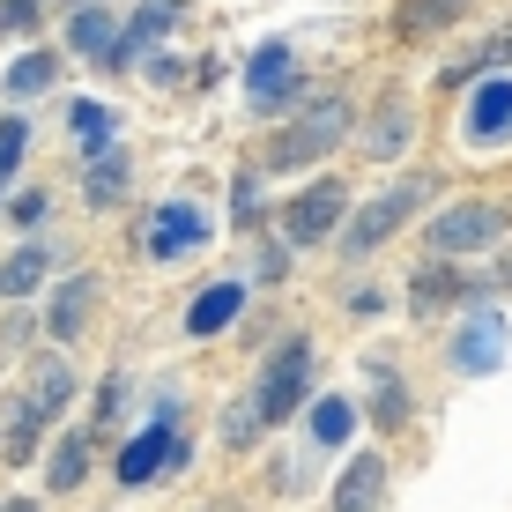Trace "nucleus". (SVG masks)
Segmentation results:
<instances>
[{
  "mask_svg": "<svg viewBox=\"0 0 512 512\" xmlns=\"http://www.w3.org/2000/svg\"><path fill=\"white\" fill-rule=\"evenodd\" d=\"M45 475H52V498H67V490H82V475H90V431H67L60 446H52Z\"/></svg>",
  "mask_w": 512,
  "mask_h": 512,
  "instance_id": "nucleus-20",
  "label": "nucleus"
},
{
  "mask_svg": "<svg viewBox=\"0 0 512 512\" xmlns=\"http://www.w3.org/2000/svg\"><path fill=\"white\" fill-rule=\"evenodd\" d=\"M127 179H134L127 149H119V141H104V149H90V179H82V201H90V208L127 201Z\"/></svg>",
  "mask_w": 512,
  "mask_h": 512,
  "instance_id": "nucleus-17",
  "label": "nucleus"
},
{
  "mask_svg": "<svg viewBox=\"0 0 512 512\" xmlns=\"http://www.w3.org/2000/svg\"><path fill=\"white\" fill-rule=\"evenodd\" d=\"M431 193H438V186L423 179V171H416V179H394L386 193H372V201H364L357 216H349V231H342V260H372L379 245L394 238V231H401V223L416 216L423 201H431Z\"/></svg>",
  "mask_w": 512,
  "mask_h": 512,
  "instance_id": "nucleus-2",
  "label": "nucleus"
},
{
  "mask_svg": "<svg viewBox=\"0 0 512 512\" xmlns=\"http://www.w3.org/2000/svg\"><path fill=\"white\" fill-rule=\"evenodd\" d=\"M186 453H193V446L179 438V423H164V416H156L149 431H141L134 446L119 453V483H134V490H141V483H156L164 468H186Z\"/></svg>",
  "mask_w": 512,
  "mask_h": 512,
  "instance_id": "nucleus-8",
  "label": "nucleus"
},
{
  "mask_svg": "<svg viewBox=\"0 0 512 512\" xmlns=\"http://www.w3.org/2000/svg\"><path fill=\"white\" fill-rule=\"evenodd\" d=\"M201 512H238V505H201Z\"/></svg>",
  "mask_w": 512,
  "mask_h": 512,
  "instance_id": "nucleus-35",
  "label": "nucleus"
},
{
  "mask_svg": "<svg viewBox=\"0 0 512 512\" xmlns=\"http://www.w3.org/2000/svg\"><path fill=\"white\" fill-rule=\"evenodd\" d=\"M119 401H127V386L104 379V386H97V423H112V416H119Z\"/></svg>",
  "mask_w": 512,
  "mask_h": 512,
  "instance_id": "nucleus-31",
  "label": "nucleus"
},
{
  "mask_svg": "<svg viewBox=\"0 0 512 512\" xmlns=\"http://www.w3.org/2000/svg\"><path fill=\"white\" fill-rule=\"evenodd\" d=\"M468 8H475V0H401V8H394V30H401L409 45H423V38H446L453 23H468Z\"/></svg>",
  "mask_w": 512,
  "mask_h": 512,
  "instance_id": "nucleus-16",
  "label": "nucleus"
},
{
  "mask_svg": "<svg viewBox=\"0 0 512 512\" xmlns=\"http://www.w3.org/2000/svg\"><path fill=\"white\" fill-rule=\"evenodd\" d=\"M468 297H483V275L453 268L446 253H431V268L409 275V312H446V305H468Z\"/></svg>",
  "mask_w": 512,
  "mask_h": 512,
  "instance_id": "nucleus-10",
  "label": "nucleus"
},
{
  "mask_svg": "<svg viewBox=\"0 0 512 512\" xmlns=\"http://www.w3.org/2000/svg\"><path fill=\"white\" fill-rule=\"evenodd\" d=\"M297 90H305V75H297L290 45H260L253 60H245V97H253V112H260V119L297 112Z\"/></svg>",
  "mask_w": 512,
  "mask_h": 512,
  "instance_id": "nucleus-6",
  "label": "nucleus"
},
{
  "mask_svg": "<svg viewBox=\"0 0 512 512\" xmlns=\"http://www.w3.org/2000/svg\"><path fill=\"white\" fill-rule=\"evenodd\" d=\"M75 134L90 141V149H104V141H112V119H104V104H75Z\"/></svg>",
  "mask_w": 512,
  "mask_h": 512,
  "instance_id": "nucleus-30",
  "label": "nucleus"
},
{
  "mask_svg": "<svg viewBox=\"0 0 512 512\" xmlns=\"http://www.w3.org/2000/svg\"><path fill=\"white\" fill-rule=\"evenodd\" d=\"M52 82H60V52H23V60L8 67V97L23 104V97H45Z\"/></svg>",
  "mask_w": 512,
  "mask_h": 512,
  "instance_id": "nucleus-22",
  "label": "nucleus"
},
{
  "mask_svg": "<svg viewBox=\"0 0 512 512\" xmlns=\"http://www.w3.org/2000/svg\"><path fill=\"white\" fill-rule=\"evenodd\" d=\"M498 67H512V23H498L483 45L468 52L461 67H453V82H475V75H498Z\"/></svg>",
  "mask_w": 512,
  "mask_h": 512,
  "instance_id": "nucleus-24",
  "label": "nucleus"
},
{
  "mask_svg": "<svg viewBox=\"0 0 512 512\" xmlns=\"http://www.w3.org/2000/svg\"><path fill=\"white\" fill-rule=\"evenodd\" d=\"M305 483H312V468H305V461H290V453H282V461L268 468V490H282V498H297Z\"/></svg>",
  "mask_w": 512,
  "mask_h": 512,
  "instance_id": "nucleus-29",
  "label": "nucleus"
},
{
  "mask_svg": "<svg viewBox=\"0 0 512 512\" xmlns=\"http://www.w3.org/2000/svg\"><path fill=\"white\" fill-rule=\"evenodd\" d=\"M30 401H38L45 409V423L67 409V401H75V372H67V357H45L38 372H30Z\"/></svg>",
  "mask_w": 512,
  "mask_h": 512,
  "instance_id": "nucleus-21",
  "label": "nucleus"
},
{
  "mask_svg": "<svg viewBox=\"0 0 512 512\" xmlns=\"http://www.w3.org/2000/svg\"><path fill=\"white\" fill-rule=\"evenodd\" d=\"M312 372H320V349H312V334H282L268 349V364H260L253 379V401L268 423H290V409H305L312 401Z\"/></svg>",
  "mask_w": 512,
  "mask_h": 512,
  "instance_id": "nucleus-1",
  "label": "nucleus"
},
{
  "mask_svg": "<svg viewBox=\"0 0 512 512\" xmlns=\"http://www.w3.org/2000/svg\"><path fill=\"white\" fill-rule=\"evenodd\" d=\"M260 431H268V416H260V401H253V394L223 409V446H231V453H253V446H260Z\"/></svg>",
  "mask_w": 512,
  "mask_h": 512,
  "instance_id": "nucleus-25",
  "label": "nucleus"
},
{
  "mask_svg": "<svg viewBox=\"0 0 512 512\" xmlns=\"http://www.w3.org/2000/svg\"><path fill=\"white\" fill-rule=\"evenodd\" d=\"M45 275H52V245L30 238L23 253H8V260H0V297H30Z\"/></svg>",
  "mask_w": 512,
  "mask_h": 512,
  "instance_id": "nucleus-19",
  "label": "nucleus"
},
{
  "mask_svg": "<svg viewBox=\"0 0 512 512\" xmlns=\"http://www.w3.org/2000/svg\"><path fill=\"white\" fill-rule=\"evenodd\" d=\"M90 305H97V275H67L60 290H52V305H45V334L52 342H82Z\"/></svg>",
  "mask_w": 512,
  "mask_h": 512,
  "instance_id": "nucleus-15",
  "label": "nucleus"
},
{
  "mask_svg": "<svg viewBox=\"0 0 512 512\" xmlns=\"http://www.w3.org/2000/svg\"><path fill=\"white\" fill-rule=\"evenodd\" d=\"M342 141H349V97H312L305 112H297L290 127L275 134L268 164H275V171H290V164H320V156H334Z\"/></svg>",
  "mask_w": 512,
  "mask_h": 512,
  "instance_id": "nucleus-3",
  "label": "nucleus"
},
{
  "mask_svg": "<svg viewBox=\"0 0 512 512\" xmlns=\"http://www.w3.org/2000/svg\"><path fill=\"white\" fill-rule=\"evenodd\" d=\"M38 15V0H0V30H23Z\"/></svg>",
  "mask_w": 512,
  "mask_h": 512,
  "instance_id": "nucleus-32",
  "label": "nucleus"
},
{
  "mask_svg": "<svg viewBox=\"0 0 512 512\" xmlns=\"http://www.w3.org/2000/svg\"><path fill=\"white\" fill-rule=\"evenodd\" d=\"M45 208H52V193L30 186V193H15V201H8V223H15V231H38V223H45Z\"/></svg>",
  "mask_w": 512,
  "mask_h": 512,
  "instance_id": "nucleus-28",
  "label": "nucleus"
},
{
  "mask_svg": "<svg viewBox=\"0 0 512 512\" xmlns=\"http://www.w3.org/2000/svg\"><path fill=\"white\" fill-rule=\"evenodd\" d=\"M461 134H468V149H505V141H512V82L505 75H475Z\"/></svg>",
  "mask_w": 512,
  "mask_h": 512,
  "instance_id": "nucleus-7",
  "label": "nucleus"
},
{
  "mask_svg": "<svg viewBox=\"0 0 512 512\" xmlns=\"http://www.w3.org/2000/svg\"><path fill=\"white\" fill-rule=\"evenodd\" d=\"M23 141H30L23 112H8V119H0V201H8V186H15V164H23Z\"/></svg>",
  "mask_w": 512,
  "mask_h": 512,
  "instance_id": "nucleus-27",
  "label": "nucleus"
},
{
  "mask_svg": "<svg viewBox=\"0 0 512 512\" xmlns=\"http://www.w3.org/2000/svg\"><path fill=\"white\" fill-rule=\"evenodd\" d=\"M372 423H379V431H401V423H409V386H401V372H386V364H379V394H372Z\"/></svg>",
  "mask_w": 512,
  "mask_h": 512,
  "instance_id": "nucleus-26",
  "label": "nucleus"
},
{
  "mask_svg": "<svg viewBox=\"0 0 512 512\" xmlns=\"http://www.w3.org/2000/svg\"><path fill=\"white\" fill-rule=\"evenodd\" d=\"M342 216H349V186H342V179H312L305 193H290V201H282L275 231L290 238V245H327Z\"/></svg>",
  "mask_w": 512,
  "mask_h": 512,
  "instance_id": "nucleus-5",
  "label": "nucleus"
},
{
  "mask_svg": "<svg viewBox=\"0 0 512 512\" xmlns=\"http://www.w3.org/2000/svg\"><path fill=\"white\" fill-rule=\"evenodd\" d=\"M505 223H512V216H505L498 201H453V208H438V216L423 223V238H431V253L461 260V253H483V245H498Z\"/></svg>",
  "mask_w": 512,
  "mask_h": 512,
  "instance_id": "nucleus-4",
  "label": "nucleus"
},
{
  "mask_svg": "<svg viewBox=\"0 0 512 512\" xmlns=\"http://www.w3.org/2000/svg\"><path fill=\"white\" fill-rule=\"evenodd\" d=\"M409 134H416V112H409V97H386V104H379V119H372V134H364V149H372L379 164H394V156L409 149Z\"/></svg>",
  "mask_w": 512,
  "mask_h": 512,
  "instance_id": "nucleus-18",
  "label": "nucleus"
},
{
  "mask_svg": "<svg viewBox=\"0 0 512 512\" xmlns=\"http://www.w3.org/2000/svg\"><path fill=\"white\" fill-rule=\"evenodd\" d=\"M386 505V453H349L342 483H334V512H379Z\"/></svg>",
  "mask_w": 512,
  "mask_h": 512,
  "instance_id": "nucleus-14",
  "label": "nucleus"
},
{
  "mask_svg": "<svg viewBox=\"0 0 512 512\" xmlns=\"http://www.w3.org/2000/svg\"><path fill=\"white\" fill-rule=\"evenodd\" d=\"M0 512H38V505H30V498H15V505H0Z\"/></svg>",
  "mask_w": 512,
  "mask_h": 512,
  "instance_id": "nucleus-34",
  "label": "nucleus"
},
{
  "mask_svg": "<svg viewBox=\"0 0 512 512\" xmlns=\"http://www.w3.org/2000/svg\"><path fill=\"white\" fill-rule=\"evenodd\" d=\"M349 431H357V401H342V394L312 401V446H342Z\"/></svg>",
  "mask_w": 512,
  "mask_h": 512,
  "instance_id": "nucleus-23",
  "label": "nucleus"
},
{
  "mask_svg": "<svg viewBox=\"0 0 512 512\" xmlns=\"http://www.w3.org/2000/svg\"><path fill=\"white\" fill-rule=\"evenodd\" d=\"M245 320V282L231 275V282H208L201 297L186 305V334L193 342H208V334H223V327H238Z\"/></svg>",
  "mask_w": 512,
  "mask_h": 512,
  "instance_id": "nucleus-13",
  "label": "nucleus"
},
{
  "mask_svg": "<svg viewBox=\"0 0 512 512\" xmlns=\"http://www.w3.org/2000/svg\"><path fill=\"white\" fill-rule=\"evenodd\" d=\"M446 357H453V372H468V379L498 372V364H505V320L475 305L468 320H461V334H453V349H446Z\"/></svg>",
  "mask_w": 512,
  "mask_h": 512,
  "instance_id": "nucleus-11",
  "label": "nucleus"
},
{
  "mask_svg": "<svg viewBox=\"0 0 512 512\" xmlns=\"http://www.w3.org/2000/svg\"><path fill=\"white\" fill-rule=\"evenodd\" d=\"M490 282H498V290H512V245L498 253V275H490Z\"/></svg>",
  "mask_w": 512,
  "mask_h": 512,
  "instance_id": "nucleus-33",
  "label": "nucleus"
},
{
  "mask_svg": "<svg viewBox=\"0 0 512 512\" xmlns=\"http://www.w3.org/2000/svg\"><path fill=\"white\" fill-rule=\"evenodd\" d=\"M119 38H127V23H119L112 8H90V0H82L75 23H67V45H75L82 60H97V67H119Z\"/></svg>",
  "mask_w": 512,
  "mask_h": 512,
  "instance_id": "nucleus-12",
  "label": "nucleus"
},
{
  "mask_svg": "<svg viewBox=\"0 0 512 512\" xmlns=\"http://www.w3.org/2000/svg\"><path fill=\"white\" fill-rule=\"evenodd\" d=\"M208 231H216V223H208L201 201H164L149 216V253L156 260H186V253H201V245H208Z\"/></svg>",
  "mask_w": 512,
  "mask_h": 512,
  "instance_id": "nucleus-9",
  "label": "nucleus"
}]
</instances>
